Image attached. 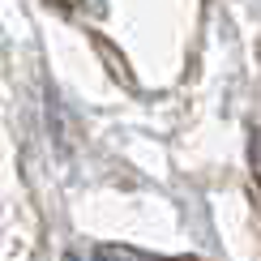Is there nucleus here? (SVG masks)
Wrapping results in <instances>:
<instances>
[{
  "instance_id": "obj_1",
  "label": "nucleus",
  "mask_w": 261,
  "mask_h": 261,
  "mask_svg": "<svg viewBox=\"0 0 261 261\" xmlns=\"http://www.w3.org/2000/svg\"><path fill=\"white\" fill-rule=\"evenodd\" d=\"M90 261H184V257H163V253L133 248V244H94Z\"/></svg>"
},
{
  "instance_id": "obj_2",
  "label": "nucleus",
  "mask_w": 261,
  "mask_h": 261,
  "mask_svg": "<svg viewBox=\"0 0 261 261\" xmlns=\"http://www.w3.org/2000/svg\"><path fill=\"white\" fill-rule=\"evenodd\" d=\"M248 163H253V176H257V184H261V128L253 133V141H248Z\"/></svg>"
},
{
  "instance_id": "obj_3",
  "label": "nucleus",
  "mask_w": 261,
  "mask_h": 261,
  "mask_svg": "<svg viewBox=\"0 0 261 261\" xmlns=\"http://www.w3.org/2000/svg\"><path fill=\"white\" fill-rule=\"evenodd\" d=\"M64 261H86V257L82 253H64Z\"/></svg>"
}]
</instances>
